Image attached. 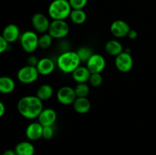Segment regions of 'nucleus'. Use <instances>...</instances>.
Here are the masks:
<instances>
[{
    "mask_svg": "<svg viewBox=\"0 0 156 155\" xmlns=\"http://www.w3.org/2000/svg\"><path fill=\"white\" fill-rule=\"evenodd\" d=\"M17 109L21 116L27 119H34L44 109L43 101L37 96L27 95L21 97L18 102Z\"/></svg>",
    "mask_w": 156,
    "mask_h": 155,
    "instance_id": "f257e3e1",
    "label": "nucleus"
},
{
    "mask_svg": "<svg viewBox=\"0 0 156 155\" xmlns=\"http://www.w3.org/2000/svg\"><path fill=\"white\" fill-rule=\"evenodd\" d=\"M81 60L77 53L74 51H65L61 53L56 59V65L61 71L66 74L73 73L80 66Z\"/></svg>",
    "mask_w": 156,
    "mask_h": 155,
    "instance_id": "f03ea898",
    "label": "nucleus"
},
{
    "mask_svg": "<svg viewBox=\"0 0 156 155\" xmlns=\"http://www.w3.org/2000/svg\"><path fill=\"white\" fill-rule=\"evenodd\" d=\"M72 10L69 0H53L49 5L48 15L53 20H66Z\"/></svg>",
    "mask_w": 156,
    "mask_h": 155,
    "instance_id": "7ed1b4c3",
    "label": "nucleus"
},
{
    "mask_svg": "<svg viewBox=\"0 0 156 155\" xmlns=\"http://www.w3.org/2000/svg\"><path fill=\"white\" fill-rule=\"evenodd\" d=\"M20 44L24 51L27 53H32L39 47V36L36 32L27 30L21 34Z\"/></svg>",
    "mask_w": 156,
    "mask_h": 155,
    "instance_id": "20e7f679",
    "label": "nucleus"
},
{
    "mask_svg": "<svg viewBox=\"0 0 156 155\" xmlns=\"http://www.w3.org/2000/svg\"><path fill=\"white\" fill-rule=\"evenodd\" d=\"M69 33V26L65 20H53L48 33L53 39H62Z\"/></svg>",
    "mask_w": 156,
    "mask_h": 155,
    "instance_id": "39448f33",
    "label": "nucleus"
},
{
    "mask_svg": "<svg viewBox=\"0 0 156 155\" xmlns=\"http://www.w3.org/2000/svg\"><path fill=\"white\" fill-rule=\"evenodd\" d=\"M39 74L37 67L27 65L18 70L17 72V78L21 83L29 84L36 81Z\"/></svg>",
    "mask_w": 156,
    "mask_h": 155,
    "instance_id": "423d86ee",
    "label": "nucleus"
},
{
    "mask_svg": "<svg viewBox=\"0 0 156 155\" xmlns=\"http://www.w3.org/2000/svg\"><path fill=\"white\" fill-rule=\"evenodd\" d=\"M115 65L117 69L121 72L127 73L130 71L133 66V59L131 53L123 51L116 56Z\"/></svg>",
    "mask_w": 156,
    "mask_h": 155,
    "instance_id": "0eeeda50",
    "label": "nucleus"
},
{
    "mask_svg": "<svg viewBox=\"0 0 156 155\" xmlns=\"http://www.w3.org/2000/svg\"><path fill=\"white\" fill-rule=\"evenodd\" d=\"M56 98L59 103L62 105L73 104L77 98L75 88L69 86H63L59 88L56 93Z\"/></svg>",
    "mask_w": 156,
    "mask_h": 155,
    "instance_id": "6e6552de",
    "label": "nucleus"
},
{
    "mask_svg": "<svg viewBox=\"0 0 156 155\" xmlns=\"http://www.w3.org/2000/svg\"><path fill=\"white\" fill-rule=\"evenodd\" d=\"M86 67L91 73H101L106 67V60L102 55L94 53L87 61Z\"/></svg>",
    "mask_w": 156,
    "mask_h": 155,
    "instance_id": "1a4fd4ad",
    "label": "nucleus"
},
{
    "mask_svg": "<svg viewBox=\"0 0 156 155\" xmlns=\"http://www.w3.org/2000/svg\"><path fill=\"white\" fill-rule=\"evenodd\" d=\"M31 23L35 31L45 33V32L48 31L51 22L45 15L42 13H36L32 17Z\"/></svg>",
    "mask_w": 156,
    "mask_h": 155,
    "instance_id": "9d476101",
    "label": "nucleus"
},
{
    "mask_svg": "<svg viewBox=\"0 0 156 155\" xmlns=\"http://www.w3.org/2000/svg\"><path fill=\"white\" fill-rule=\"evenodd\" d=\"M131 28L128 23L123 20H116L112 22L110 27L111 33L117 38L125 37L127 36Z\"/></svg>",
    "mask_w": 156,
    "mask_h": 155,
    "instance_id": "9b49d317",
    "label": "nucleus"
},
{
    "mask_svg": "<svg viewBox=\"0 0 156 155\" xmlns=\"http://www.w3.org/2000/svg\"><path fill=\"white\" fill-rule=\"evenodd\" d=\"M57 119V114L53 108H45L41 111L39 116L37 117L38 122L43 126H52L56 122Z\"/></svg>",
    "mask_w": 156,
    "mask_h": 155,
    "instance_id": "f8f14e48",
    "label": "nucleus"
},
{
    "mask_svg": "<svg viewBox=\"0 0 156 155\" xmlns=\"http://www.w3.org/2000/svg\"><path fill=\"white\" fill-rule=\"evenodd\" d=\"M43 129L44 126L39 122H33L26 128V137L30 141L39 140L43 136Z\"/></svg>",
    "mask_w": 156,
    "mask_h": 155,
    "instance_id": "ddd939ff",
    "label": "nucleus"
},
{
    "mask_svg": "<svg viewBox=\"0 0 156 155\" xmlns=\"http://www.w3.org/2000/svg\"><path fill=\"white\" fill-rule=\"evenodd\" d=\"M2 36L9 43H12L15 41L20 39L21 36V33H20V29L16 24H9L6 26L2 31Z\"/></svg>",
    "mask_w": 156,
    "mask_h": 155,
    "instance_id": "4468645a",
    "label": "nucleus"
},
{
    "mask_svg": "<svg viewBox=\"0 0 156 155\" xmlns=\"http://www.w3.org/2000/svg\"><path fill=\"white\" fill-rule=\"evenodd\" d=\"M36 67L41 75H49L54 71L56 64L53 59L45 57L39 59V62Z\"/></svg>",
    "mask_w": 156,
    "mask_h": 155,
    "instance_id": "2eb2a0df",
    "label": "nucleus"
},
{
    "mask_svg": "<svg viewBox=\"0 0 156 155\" xmlns=\"http://www.w3.org/2000/svg\"><path fill=\"white\" fill-rule=\"evenodd\" d=\"M91 71L88 70V68L86 66H82L80 65L78 67L73 73V78L76 83H86L87 81H89L90 76H91Z\"/></svg>",
    "mask_w": 156,
    "mask_h": 155,
    "instance_id": "dca6fc26",
    "label": "nucleus"
},
{
    "mask_svg": "<svg viewBox=\"0 0 156 155\" xmlns=\"http://www.w3.org/2000/svg\"><path fill=\"white\" fill-rule=\"evenodd\" d=\"M75 111L79 114H85L91 109V102L87 97H77L73 103Z\"/></svg>",
    "mask_w": 156,
    "mask_h": 155,
    "instance_id": "f3484780",
    "label": "nucleus"
},
{
    "mask_svg": "<svg viewBox=\"0 0 156 155\" xmlns=\"http://www.w3.org/2000/svg\"><path fill=\"white\" fill-rule=\"evenodd\" d=\"M105 51L108 54L112 56H117L123 52V46L120 41L117 40H111L105 44Z\"/></svg>",
    "mask_w": 156,
    "mask_h": 155,
    "instance_id": "a211bd4d",
    "label": "nucleus"
},
{
    "mask_svg": "<svg viewBox=\"0 0 156 155\" xmlns=\"http://www.w3.org/2000/svg\"><path fill=\"white\" fill-rule=\"evenodd\" d=\"M17 155H34L35 153V147L30 141H21L15 148Z\"/></svg>",
    "mask_w": 156,
    "mask_h": 155,
    "instance_id": "6ab92c4d",
    "label": "nucleus"
},
{
    "mask_svg": "<svg viewBox=\"0 0 156 155\" xmlns=\"http://www.w3.org/2000/svg\"><path fill=\"white\" fill-rule=\"evenodd\" d=\"M15 88V81L9 76H2L0 78V92L8 94L13 92Z\"/></svg>",
    "mask_w": 156,
    "mask_h": 155,
    "instance_id": "aec40b11",
    "label": "nucleus"
},
{
    "mask_svg": "<svg viewBox=\"0 0 156 155\" xmlns=\"http://www.w3.org/2000/svg\"><path fill=\"white\" fill-rule=\"evenodd\" d=\"M53 95V88L51 85L44 84L41 85L37 91L36 96L42 101L47 100L51 98Z\"/></svg>",
    "mask_w": 156,
    "mask_h": 155,
    "instance_id": "412c9836",
    "label": "nucleus"
},
{
    "mask_svg": "<svg viewBox=\"0 0 156 155\" xmlns=\"http://www.w3.org/2000/svg\"><path fill=\"white\" fill-rule=\"evenodd\" d=\"M69 18L75 24H83L86 21L87 15L83 9H73L70 13Z\"/></svg>",
    "mask_w": 156,
    "mask_h": 155,
    "instance_id": "4be33fe9",
    "label": "nucleus"
},
{
    "mask_svg": "<svg viewBox=\"0 0 156 155\" xmlns=\"http://www.w3.org/2000/svg\"><path fill=\"white\" fill-rule=\"evenodd\" d=\"M79 59L82 62H87V61L90 59L93 53L92 50L88 46H82L76 51Z\"/></svg>",
    "mask_w": 156,
    "mask_h": 155,
    "instance_id": "5701e85b",
    "label": "nucleus"
},
{
    "mask_svg": "<svg viewBox=\"0 0 156 155\" xmlns=\"http://www.w3.org/2000/svg\"><path fill=\"white\" fill-rule=\"evenodd\" d=\"M77 97H87L90 92V88L86 83H79L75 88Z\"/></svg>",
    "mask_w": 156,
    "mask_h": 155,
    "instance_id": "b1692460",
    "label": "nucleus"
},
{
    "mask_svg": "<svg viewBox=\"0 0 156 155\" xmlns=\"http://www.w3.org/2000/svg\"><path fill=\"white\" fill-rule=\"evenodd\" d=\"M53 39V38L48 33H44L41 36H39V47L43 50L49 49L51 46Z\"/></svg>",
    "mask_w": 156,
    "mask_h": 155,
    "instance_id": "393cba45",
    "label": "nucleus"
},
{
    "mask_svg": "<svg viewBox=\"0 0 156 155\" xmlns=\"http://www.w3.org/2000/svg\"><path fill=\"white\" fill-rule=\"evenodd\" d=\"M88 81L93 87H99L103 82V78L101 73H91Z\"/></svg>",
    "mask_w": 156,
    "mask_h": 155,
    "instance_id": "a878e982",
    "label": "nucleus"
},
{
    "mask_svg": "<svg viewBox=\"0 0 156 155\" xmlns=\"http://www.w3.org/2000/svg\"><path fill=\"white\" fill-rule=\"evenodd\" d=\"M73 9H83L88 3V0H69Z\"/></svg>",
    "mask_w": 156,
    "mask_h": 155,
    "instance_id": "bb28decb",
    "label": "nucleus"
},
{
    "mask_svg": "<svg viewBox=\"0 0 156 155\" xmlns=\"http://www.w3.org/2000/svg\"><path fill=\"white\" fill-rule=\"evenodd\" d=\"M52 126H44L43 129V136L42 138L46 140H50L54 135V129Z\"/></svg>",
    "mask_w": 156,
    "mask_h": 155,
    "instance_id": "cd10ccee",
    "label": "nucleus"
},
{
    "mask_svg": "<svg viewBox=\"0 0 156 155\" xmlns=\"http://www.w3.org/2000/svg\"><path fill=\"white\" fill-rule=\"evenodd\" d=\"M9 44L10 43L2 36H0V53H3L4 52L7 51Z\"/></svg>",
    "mask_w": 156,
    "mask_h": 155,
    "instance_id": "c85d7f7f",
    "label": "nucleus"
},
{
    "mask_svg": "<svg viewBox=\"0 0 156 155\" xmlns=\"http://www.w3.org/2000/svg\"><path fill=\"white\" fill-rule=\"evenodd\" d=\"M27 65H31V66H34L36 67L37 65L38 62H39V59L36 56L34 55H31V56H29L27 58Z\"/></svg>",
    "mask_w": 156,
    "mask_h": 155,
    "instance_id": "c756f323",
    "label": "nucleus"
},
{
    "mask_svg": "<svg viewBox=\"0 0 156 155\" xmlns=\"http://www.w3.org/2000/svg\"><path fill=\"white\" fill-rule=\"evenodd\" d=\"M127 36L130 40H135L136 38L138 36V33H137V31L136 30H133V29H131V30H129V33H128Z\"/></svg>",
    "mask_w": 156,
    "mask_h": 155,
    "instance_id": "7c9ffc66",
    "label": "nucleus"
},
{
    "mask_svg": "<svg viewBox=\"0 0 156 155\" xmlns=\"http://www.w3.org/2000/svg\"><path fill=\"white\" fill-rule=\"evenodd\" d=\"M6 112L5 105L3 103V102L0 101V117L3 116Z\"/></svg>",
    "mask_w": 156,
    "mask_h": 155,
    "instance_id": "2f4dec72",
    "label": "nucleus"
},
{
    "mask_svg": "<svg viewBox=\"0 0 156 155\" xmlns=\"http://www.w3.org/2000/svg\"><path fill=\"white\" fill-rule=\"evenodd\" d=\"M2 155H17V153L15 150H11V149H9V150H5V151L3 152Z\"/></svg>",
    "mask_w": 156,
    "mask_h": 155,
    "instance_id": "473e14b6",
    "label": "nucleus"
}]
</instances>
